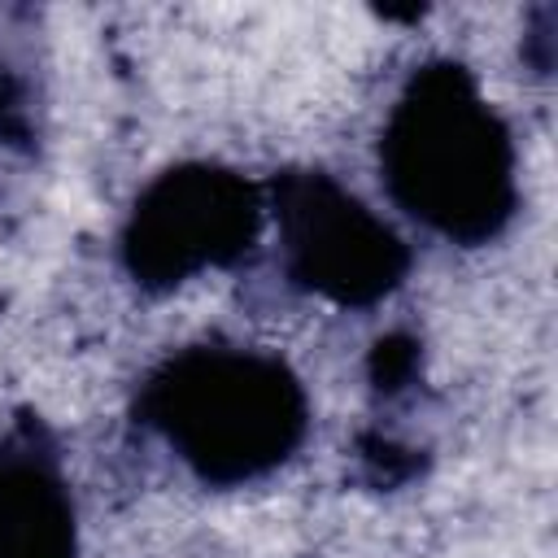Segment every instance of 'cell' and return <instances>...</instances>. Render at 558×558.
Here are the masks:
<instances>
[{
    "label": "cell",
    "instance_id": "cell-1",
    "mask_svg": "<svg viewBox=\"0 0 558 558\" xmlns=\"http://www.w3.org/2000/svg\"><path fill=\"white\" fill-rule=\"evenodd\" d=\"M397 196L445 231H484L506 209V135L453 65L414 78L388 131Z\"/></svg>",
    "mask_w": 558,
    "mask_h": 558
},
{
    "label": "cell",
    "instance_id": "cell-2",
    "mask_svg": "<svg viewBox=\"0 0 558 558\" xmlns=\"http://www.w3.org/2000/svg\"><path fill=\"white\" fill-rule=\"evenodd\" d=\"M170 440L205 475H253L283 458L301 427L296 388L279 366L235 353H201L157 384Z\"/></svg>",
    "mask_w": 558,
    "mask_h": 558
},
{
    "label": "cell",
    "instance_id": "cell-3",
    "mask_svg": "<svg viewBox=\"0 0 558 558\" xmlns=\"http://www.w3.org/2000/svg\"><path fill=\"white\" fill-rule=\"evenodd\" d=\"M283 235L296 275L340 301H366L401 270L397 240L323 179L283 192Z\"/></svg>",
    "mask_w": 558,
    "mask_h": 558
},
{
    "label": "cell",
    "instance_id": "cell-4",
    "mask_svg": "<svg viewBox=\"0 0 558 558\" xmlns=\"http://www.w3.org/2000/svg\"><path fill=\"white\" fill-rule=\"evenodd\" d=\"M253 201L248 192L214 170L170 174L135 214L131 253L144 275L174 279L192 266L222 262L248 240Z\"/></svg>",
    "mask_w": 558,
    "mask_h": 558
},
{
    "label": "cell",
    "instance_id": "cell-5",
    "mask_svg": "<svg viewBox=\"0 0 558 558\" xmlns=\"http://www.w3.org/2000/svg\"><path fill=\"white\" fill-rule=\"evenodd\" d=\"M0 558H70V506L35 462H0Z\"/></svg>",
    "mask_w": 558,
    "mask_h": 558
}]
</instances>
